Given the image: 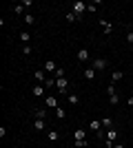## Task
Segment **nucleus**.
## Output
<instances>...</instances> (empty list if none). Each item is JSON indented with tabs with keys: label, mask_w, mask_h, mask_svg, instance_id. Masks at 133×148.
Returning a JSON list of instances; mask_svg holds the SVG:
<instances>
[{
	"label": "nucleus",
	"mask_w": 133,
	"mask_h": 148,
	"mask_svg": "<svg viewBox=\"0 0 133 148\" xmlns=\"http://www.w3.org/2000/svg\"><path fill=\"white\" fill-rule=\"evenodd\" d=\"M93 69H95V71H104V69H107V60H104V58L93 60Z\"/></svg>",
	"instance_id": "6"
},
{
	"label": "nucleus",
	"mask_w": 133,
	"mask_h": 148,
	"mask_svg": "<svg viewBox=\"0 0 133 148\" xmlns=\"http://www.w3.org/2000/svg\"><path fill=\"white\" fill-rule=\"evenodd\" d=\"M31 93H33V95H38V97H40V95H44V86H42V84H36V86L31 88Z\"/></svg>",
	"instance_id": "13"
},
{
	"label": "nucleus",
	"mask_w": 133,
	"mask_h": 148,
	"mask_svg": "<svg viewBox=\"0 0 133 148\" xmlns=\"http://www.w3.org/2000/svg\"><path fill=\"white\" fill-rule=\"evenodd\" d=\"M89 128H91V130H95V133H98V130H102V119H91Z\"/></svg>",
	"instance_id": "9"
},
{
	"label": "nucleus",
	"mask_w": 133,
	"mask_h": 148,
	"mask_svg": "<svg viewBox=\"0 0 133 148\" xmlns=\"http://www.w3.org/2000/svg\"><path fill=\"white\" fill-rule=\"evenodd\" d=\"M107 91H109V95H115V86H113V82L109 84V88H107Z\"/></svg>",
	"instance_id": "30"
},
{
	"label": "nucleus",
	"mask_w": 133,
	"mask_h": 148,
	"mask_svg": "<svg viewBox=\"0 0 133 148\" xmlns=\"http://www.w3.org/2000/svg\"><path fill=\"white\" fill-rule=\"evenodd\" d=\"M129 106H133V97H129Z\"/></svg>",
	"instance_id": "33"
},
{
	"label": "nucleus",
	"mask_w": 133,
	"mask_h": 148,
	"mask_svg": "<svg viewBox=\"0 0 133 148\" xmlns=\"http://www.w3.org/2000/svg\"><path fill=\"white\" fill-rule=\"evenodd\" d=\"M111 148H124V144H118V142H115V144H113Z\"/></svg>",
	"instance_id": "32"
},
{
	"label": "nucleus",
	"mask_w": 133,
	"mask_h": 148,
	"mask_svg": "<svg viewBox=\"0 0 133 148\" xmlns=\"http://www.w3.org/2000/svg\"><path fill=\"white\" fill-rule=\"evenodd\" d=\"M122 77H124V73H122V71H113V73H111V82H120Z\"/></svg>",
	"instance_id": "15"
},
{
	"label": "nucleus",
	"mask_w": 133,
	"mask_h": 148,
	"mask_svg": "<svg viewBox=\"0 0 133 148\" xmlns=\"http://www.w3.org/2000/svg\"><path fill=\"white\" fill-rule=\"evenodd\" d=\"M44 104H47V108H58V97L56 95H47V97H44Z\"/></svg>",
	"instance_id": "4"
},
{
	"label": "nucleus",
	"mask_w": 133,
	"mask_h": 148,
	"mask_svg": "<svg viewBox=\"0 0 133 148\" xmlns=\"http://www.w3.org/2000/svg\"><path fill=\"white\" fill-rule=\"evenodd\" d=\"M25 22H27V25H33V22H36V18H33L31 13H27V16H25Z\"/></svg>",
	"instance_id": "26"
},
{
	"label": "nucleus",
	"mask_w": 133,
	"mask_h": 148,
	"mask_svg": "<svg viewBox=\"0 0 133 148\" xmlns=\"http://www.w3.org/2000/svg\"><path fill=\"white\" fill-rule=\"evenodd\" d=\"M109 102H111V104H118V102H120V95H118V93H115V95H109Z\"/></svg>",
	"instance_id": "23"
},
{
	"label": "nucleus",
	"mask_w": 133,
	"mask_h": 148,
	"mask_svg": "<svg viewBox=\"0 0 133 148\" xmlns=\"http://www.w3.org/2000/svg\"><path fill=\"white\" fill-rule=\"evenodd\" d=\"M127 42H133V31H129V33H127Z\"/></svg>",
	"instance_id": "31"
},
{
	"label": "nucleus",
	"mask_w": 133,
	"mask_h": 148,
	"mask_svg": "<svg viewBox=\"0 0 133 148\" xmlns=\"http://www.w3.org/2000/svg\"><path fill=\"white\" fill-rule=\"evenodd\" d=\"M42 86H44V88H51V86H56V80H53V77H47V82H44Z\"/></svg>",
	"instance_id": "20"
},
{
	"label": "nucleus",
	"mask_w": 133,
	"mask_h": 148,
	"mask_svg": "<svg viewBox=\"0 0 133 148\" xmlns=\"http://www.w3.org/2000/svg\"><path fill=\"white\" fill-rule=\"evenodd\" d=\"M64 73H67V71H64L62 66H58V71H56V75H53V77H64Z\"/></svg>",
	"instance_id": "27"
},
{
	"label": "nucleus",
	"mask_w": 133,
	"mask_h": 148,
	"mask_svg": "<svg viewBox=\"0 0 133 148\" xmlns=\"http://www.w3.org/2000/svg\"><path fill=\"white\" fill-rule=\"evenodd\" d=\"M22 53H25V56H31V47H29V44H22Z\"/></svg>",
	"instance_id": "29"
},
{
	"label": "nucleus",
	"mask_w": 133,
	"mask_h": 148,
	"mask_svg": "<svg viewBox=\"0 0 133 148\" xmlns=\"http://www.w3.org/2000/svg\"><path fill=\"white\" fill-rule=\"evenodd\" d=\"M31 115H33L36 119H44V117H47V111H44V108H36Z\"/></svg>",
	"instance_id": "11"
},
{
	"label": "nucleus",
	"mask_w": 133,
	"mask_h": 148,
	"mask_svg": "<svg viewBox=\"0 0 133 148\" xmlns=\"http://www.w3.org/2000/svg\"><path fill=\"white\" fill-rule=\"evenodd\" d=\"M111 117H102V128H111Z\"/></svg>",
	"instance_id": "21"
},
{
	"label": "nucleus",
	"mask_w": 133,
	"mask_h": 148,
	"mask_svg": "<svg viewBox=\"0 0 133 148\" xmlns=\"http://www.w3.org/2000/svg\"><path fill=\"white\" fill-rule=\"evenodd\" d=\"M87 11V2H82V0H76V2H73V13H76L78 16V20L82 18V13Z\"/></svg>",
	"instance_id": "1"
},
{
	"label": "nucleus",
	"mask_w": 133,
	"mask_h": 148,
	"mask_svg": "<svg viewBox=\"0 0 133 148\" xmlns=\"http://www.w3.org/2000/svg\"><path fill=\"white\" fill-rule=\"evenodd\" d=\"M100 25H102V33H104V36H111V31H113V27L109 25L107 20H100Z\"/></svg>",
	"instance_id": "8"
},
{
	"label": "nucleus",
	"mask_w": 133,
	"mask_h": 148,
	"mask_svg": "<svg viewBox=\"0 0 133 148\" xmlns=\"http://www.w3.org/2000/svg\"><path fill=\"white\" fill-rule=\"evenodd\" d=\"M47 137H49V142H58V139H60V133H58V130H49Z\"/></svg>",
	"instance_id": "14"
},
{
	"label": "nucleus",
	"mask_w": 133,
	"mask_h": 148,
	"mask_svg": "<svg viewBox=\"0 0 133 148\" xmlns=\"http://www.w3.org/2000/svg\"><path fill=\"white\" fill-rule=\"evenodd\" d=\"M33 77L38 80V84H44V82H47V77H49V75L44 73V69H38V71L33 73Z\"/></svg>",
	"instance_id": "5"
},
{
	"label": "nucleus",
	"mask_w": 133,
	"mask_h": 148,
	"mask_svg": "<svg viewBox=\"0 0 133 148\" xmlns=\"http://www.w3.org/2000/svg\"><path fill=\"white\" fill-rule=\"evenodd\" d=\"M22 9H25L22 5H13V13H16V16H22Z\"/></svg>",
	"instance_id": "24"
},
{
	"label": "nucleus",
	"mask_w": 133,
	"mask_h": 148,
	"mask_svg": "<svg viewBox=\"0 0 133 148\" xmlns=\"http://www.w3.org/2000/svg\"><path fill=\"white\" fill-rule=\"evenodd\" d=\"M67 99H69V104H78V102H80V97H78V95H69Z\"/></svg>",
	"instance_id": "28"
},
{
	"label": "nucleus",
	"mask_w": 133,
	"mask_h": 148,
	"mask_svg": "<svg viewBox=\"0 0 133 148\" xmlns=\"http://www.w3.org/2000/svg\"><path fill=\"white\" fill-rule=\"evenodd\" d=\"M56 71H58V64L53 60H44V73H53L56 75Z\"/></svg>",
	"instance_id": "3"
},
{
	"label": "nucleus",
	"mask_w": 133,
	"mask_h": 148,
	"mask_svg": "<svg viewBox=\"0 0 133 148\" xmlns=\"http://www.w3.org/2000/svg\"><path fill=\"white\" fill-rule=\"evenodd\" d=\"M104 148H111V146H109V144H104Z\"/></svg>",
	"instance_id": "34"
},
{
	"label": "nucleus",
	"mask_w": 133,
	"mask_h": 148,
	"mask_svg": "<svg viewBox=\"0 0 133 148\" xmlns=\"http://www.w3.org/2000/svg\"><path fill=\"white\" fill-rule=\"evenodd\" d=\"M76 58H78V62H87L89 58H91V53H89V49H80Z\"/></svg>",
	"instance_id": "7"
},
{
	"label": "nucleus",
	"mask_w": 133,
	"mask_h": 148,
	"mask_svg": "<svg viewBox=\"0 0 133 148\" xmlns=\"http://www.w3.org/2000/svg\"><path fill=\"white\" fill-rule=\"evenodd\" d=\"M56 115H58V119H64V117H67V111L58 106V108H56Z\"/></svg>",
	"instance_id": "18"
},
{
	"label": "nucleus",
	"mask_w": 133,
	"mask_h": 148,
	"mask_svg": "<svg viewBox=\"0 0 133 148\" xmlns=\"http://www.w3.org/2000/svg\"><path fill=\"white\" fill-rule=\"evenodd\" d=\"M87 146H89L87 139H76V148H87Z\"/></svg>",
	"instance_id": "19"
},
{
	"label": "nucleus",
	"mask_w": 133,
	"mask_h": 148,
	"mask_svg": "<svg viewBox=\"0 0 133 148\" xmlns=\"http://www.w3.org/2000/svg\"><path fill=\"white\" fill-rule=\"evenodd\" d=\"M131 31H133V22H131Z\"/></svg>",
	"instance_id": "35"
},
{
	"label": "nucleus",
	"mask_w": 133,
	"mask_h": 148,
	"mask_svg": "<svg viewBox=\"0 0 133 148\" xmlns=\"http://www.w3.org/2000/svg\"><path fill=\"white\" fill-rule=\"evenodd\" d=\"M93 77H95V69L93 66L84 69V80H93Z\"/></svg>",
	"instance_id": "12"
},
{
	"label": "nucleus",
	"mask_w": 133,
	"mask_h": 148,
	"mask_svg": "<svg viewBox=\"0 0 133 148\" xmlns=\"http://www.w3.org/2000/svg\"><path fill=\"white\" fill-rule=\"evenodd\" d=\"M29 40H31V33H29V31H20V42H29Z\"/></svg>",
	"instance_id": "16"
},
{
	"label": "nucleus",
	"mask_w": 133,
	"mask_h": 148,
	"mask_svg": "<svg viewBox=\"0 0 133 148\" xmlns=\"http://www.w3.org/2000/svg\"><path fill=\"white\" fill-rule=\"evenodd\" d=\"M33 128L36 130H44L47 128V122H44V119H33Z\"/></svg>",
	"instance_id": "10"
},
{
	"label": "nucleus",
	"mask_w": 133,
	"mask_h": 148,
	"mask_svg": "<svg viewBox=\"0 0 133 148\" xmlns=\"http://www.w3.org/2000/svg\"><path fill=\"white\" fill-rule=\"evenodd\" d=\"M56 86H58V93L67 95V91H69V80H67V77H58V80H56Z\"/></svg>",
	"instance_id": "2"
},
{
	"label": "nucleus",
	"mask_w": 133,
	"mask_h": 148,
	"mask_svg": "<svg viewBox=\"0 0 133 148\" xmlns=\"http://www.w3.org/2000/svg\"><path fill=\"white\" fill-rule=\"evenodd\" d=\"M98 5H100V2H91V5H87V11L95 13V11H98Z\"/></svg>",
	"instance_id": "22"
},
{
	"label": "nucleus",
	"mask_w": 133,
	"mask_h": 148,
	"mask_svg": "<svg viewBox=\"0 0 133 148\" xmlns=\"http://www.w3.org/2000/svg\"><path fill=\"white\" fill-rule=\"evenodd\" d=\"M73 135H76V139H87V130H82V128H78L76 133H73Z\"/></svg>",
	"instance_id": "17"
},
{
	"label": "nucleus",
	"mask_w": 133,
	"mask_h": 148,
	"mask_svg": "<svg viewBox=\"0 0 133 148\" xmlns=\"http://www.w3.org/2000/svg\"><path fill=\"white\" fill-rule=\"evenodd\" d=\"M76 20H78V16H76L73 11H69V13H67V22H76Z\"/></svg>",
	"instance_id": "25"
}]
</instances>
